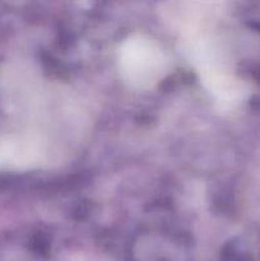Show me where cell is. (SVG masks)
<instances>
[{
	"mask_svg": "<svg viewBox=\"0 0 260 261\" xmlns=\"http://www.w3.org/2000/svg\"><path fill=\"white\" fill-rule=\"evenodd\" d=\"M117 65L127 84L137 89H149L167 75L170 59L157 41L135 33L120 45Z\"/></svg>",
	"mask_w": 260,
	"mask_h": 261,
	"instance_id": "6da1fadb",
	"label": "cell"
}]
</instances>
